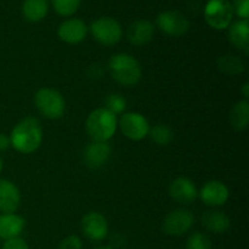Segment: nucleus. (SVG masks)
Segmentation results:
<instances>
[{
	"label": "nucleus",
	"instance_id": "1",
	"mask_svg": "<svg viewBox=\"0 0 249 249\" xmlns=\"http://www.w3.org/2000/svg\"><path fill=\"white\" fill-rule=\"evenodd\" d=\"M10 145L19 153H33L40 147L43 129L40 122L34 117H26L19 121L10 134Z\"/></svg>",
	"mask_w": 249,
	"mask_h": 249
},
{
	"label": "nucleus",
	"instance_id": "2",
	"mask_svg": "<svg viewBox=\"0 0 249 249\" xmlns=\"http://www.w3.org/2000/svg\"><path fill=\"white\" fill-rule=\"evenodd\" d=\"M107 67L111 77L123 87H135L142 74L139 61L129 53L113 55L109 58Z\"/></svg>",
	"mask_w": 249,
	"mask_h": 249
},
{
	"label": "nucleus",
	"instance_id": "3",
	"mask_svg": "<svg viewBox=\"0 0 249 249\" xmlns=\"http://www.w3.org/2000/svg\"><path fill=\"white\" fill-rule=\"evenodd\" d=\"M118 128V119L116 114L105 107L96 108L88 116L85 122V130L92 141L107 142Z\"/></svg>",
	"mask_w": 249,
	"mask_h": 249
},
{
	"label": "nucleus",
	"instance_id": "4",
	"mask_svg": "<svg viewBox=\"0 0 249 249\" xmlns=\"http://www.w3.org/2000/svg\"><path fill=\"white\" fill-rule=\"evenodd\" d=\"M34 104L41 116L48 119H58L65 114L66 102L55 89L41 88L34 95Z\"/></svg>",
	"mask_w": 249,
	"mask_h": 249
},
{
	"label": "nucleus",
	"instance_id": "5",
	"mask_svg": "<svg viewBox=\"0 0 249 249\" xmlns=\"http://www.w3.org/2000/svg\"><path fill=\"white\" fill-rule=\"evenodd\" d=\"M233 9L229 0H208L204 7V19L212 28L228 29L232 22Z\"/></svg>",
	"mask_w": 249,
	"mask_h": 249
},
{
	"label": "nucleus",
	"instance_id": "6",
	"mask_svg": "<svg viewBox=\"0 0 249 249\" xmlns=\"http://www.w3.org/2000/svg\"><path fill=\"white\" fill-rule=\"evenodd\" d=\"M90 32L99 44L104 46L116 45L123 36L122 26L112 17H100L90 26Z\"/></svg>",
	"mask_w": 249,
	"mask_h": 249
},
{
	"label": "nucleus",
	"instance_id": "7",
	"mask_svg": "<svg viewBox=\"0 0 249 249\" xmlns=\"http://www.w3.org/2000/svg\"><path fill=\"white\" fill-rule=\"evenodd\" d=\"M118 126L122 134L133 141H140L145 139L151 128L145 116L138 112L124 113L118 121Z\"/></svg>",
	"mask_w": 249,
	"mask_h": 249
},
{
	"label": "nucleus",
	"instance_id": "8",
	"mask_svg": "<svg viewBox=\"0 0 249 249\" xmlns=\"http://www.w3.org/2000/svg\"><path fill=\"white\" fill-rule=\"evenodd\" d=\"M157 27L164 34L169 36H181L187 33L190 28V21L185 15L177 10H168L160 12L156 19Z\"/></svg>",
	"mask_w": 249,
	"mask_h": 249
},
{
	"label": "nucleus",
	"instance_id": "9",
	"mask_svg": "<svg viewBox=\"0 0 249 249\" xmlns=\"http://www.w3.org/2000/svg\"><path fill=\"white\" fill-rule=\"evenodd\" d=\"M195 224V216L191 211L185 208L175 209L165 216L163 230L167 235L182 236L191 230Z\"/></svg>",
	"mask_w": 249,
	"mask_h": 249
},
{
	"label": "nucleus",
	"instance_id": "10",
	"mask_svg": "<svg viewBox=\"0 0 249 249\" xmlns=\"http://www.w3.org/2000/svg\"><path fill=\"white\" fill-rule=\"evenodd\" d=\"M82 231L85 237L94 242L105 240L108 233L107 219L99 212H90L82 219Z\"/></svg>",
	"mask_w": 249,
	"mask_h": 249
},
{
	"label": "nucleus",
	"instance_id": "11",
	"mask_svg": "<svg viewBox=\"0 0 249 249\" xmlns=\"http://www.w3.org/2000/svg\"><path fill=\"white\" fill-rule=\"evenodd\" d=\"M198 195L206 206L220 207L228 202L230 192L224 182L219 180H211L202 186Z\"/></svg>",
	"mask_w": 249,
	"mask_h": 249
},
{
	"label": "nucleus",
	"instance_id": "12",
	"mask_svg": "<svg viewBox=\"0 0 249 249\" xmlns=\"http://www.w3.org/2000/svg\"><path fill=\"white\" fill-rule=\"evenodd\" d=\"M111 157V146L108 142L91 141L88 143L83 152V160L90 169H100L108 162Z\"/></svg>",
	"mask_w": 249,
	"mask_h": 249
},
{
	"label": "nucleus",
	"instance_id": "13",
	"mask_svg": "<svg viewBox=\"0 0 249 249\" xmlns=\"http://www.w3.org/2000/svg\"><path fill=\"white\" fill-rule=\"evenodd\" d=\"M169 195L175 202L180 204H191L196 201L198 191L192 180L189 178H178L170 184Z\"/></svg>",
	"mask_w": 249,
	"mask_h": 249
},
{
	"label": "nucleus",
	"instance_id": "14",
	"mask_svg": "<svg viewBox=\"0 0 249 249\" xmlns=\"http://www.w3.org/2000/svg\"><path fill=\"white\" fill-rule=\"evenodd\" d=\"M88 27L79 18H70L63 21L57 28V36L67 44H79L87 38Z\"/></svg>",
	"mask_w": 249,
	"mask_h": 249
},
{
	"label": "nucleus",
	"instance_id": "15",
	"mask_svg": "<svg viewBox=\"0 0 249 249\" xmlns=\"http://www.w3.org/2000/svg\"><path fill=\"white\" fill-rule=\"evenodd\" d=\"M21 203V194L14 182L0 180V212L2 214L15 213Z\"/></svg>",
	"mask_w": 249,
	"mask_h": 249
},
{
	"label": "nucleus",
	"instance_id": "16",
	"mask_svg": "<svg viewBox=\"0 0 249 249\" xmlns=\"http://www.w3.org/2000/svg\"><path fill=\"white\" fill-rule=\"evenodd\" d=\"M155 36V26L148 19H138L129 26L126 31L129 43L135 46H142L150 43Z\"/></svg>",
	"mask_w": 249,
	"mask_h": 249
},
{
	"label": "nucleus",
	"instance_id": "17",
	"mask_svg": "<svg viewBox=\"0 0 249 249\" xmlns=\"http://www.w3.org/2000/svg\"><path fill=\"white\" fill-rule=\"evenodd\" d=\"M24 226L26 220L22 216L14 213L0 214V238L2 240L19 237Z\"/></svg>",
	"mask_w": 249,
	"mask_h": 249
},
{
	"label": "nucleus",
	"instance_id": "18",
	"mask_svg": "<svg viewBox=\"0 0 249 249\" xmlns=\"http://www.w3.org/2000/svg\"><path fill=\"white\" fill-rule=\"evenodd\" d=\"M229 40L240 50L248 53L249 49V24L248 19H240L231 23L228 28Z\"/></svg>",
	"mask_w": 249,
	"mask_h": 249
},
{
	"label": "nucleus",
	"instance_id": "19",
	"mask_svg": "<svg viewBox=\"0 0 249 249\" xmlns=\"http://www.w3.org/2000/svg\"><path fill=\"white\" fill-rule=\"evenodd\" d=\"M202 224L213 233H224L230 228V219L224 212L208 211L202 215Z\"/></svg>",
	"mask_w": 249,
	"mask_h": 249
},
{
	"label": "nucleus",
	"instance_id": "20",
	"mask_svg": "<svg viewBox=\"0 0 249 249\" xmlns=\"http://www.w3.org/2000/svg\"><path fill=\"white\" fill-rule=\"evenodd\" d=\"M48 0H24L22 4V14L29 22H39L48 15Z\"/></svg>",
	"mask_w": 249,
	"mask_h": 249
},
{
	"label": "nucleus",
	"instance_id": "21",
	"mask_svg": "<svg viewBox=\"0 0 249 249\" xmlns=\"http://www.w3.org/2000/svg\"><path fill=\"white\" fill-rule=\"evenodd\" d=\"M230 123L235 130L242 131L248 126L249 123V104L247 100L238 101L230 112Z\"/></svg>",
	"mask_w": 249,
	"mask_h": 249
},
{
	"label": "nucleus",
	"instance_id": "22",
	"mask_svg": "<svg viewBox=\"0 0 249 249\" xmlns=\"http://www.w3.org/2000/svg\"><path fill=\"white\" fill-rule=\"evenodd\" d=\"M218 68L228 75L240 74L245 71L246 65L242 58L236 55H224L218 58Z\"/></svg>",
	"mask_w": 249,
	"mask_h": 249
},
{
	"label": "nucleus",
	"instance_id": "23",
	"mask_svg": "<svg viewBox=\"0 0 249 249\" xmlns=\"http://www.w3.org/2000/svg\"><path fill=\"white\" fill-rule=\"evenodd\" d=\"M151 140L158 146H167L173 141L174 134L173 130L165 124H156L148 131Z\"/></svg>",
	"mask_w": 249,
	"mask_h": 249
},
{
	"label": "nucleus",
	"instance_id": "24",
	"mask_svg": "<svg viewBox=\"0 0 249 249\" xmlns=\"http://www.w3.org/2000/svg\"><path fill=\"white\" fill-rule=\"evenodd\" d=\"M80 1L82 0H51V4L60 16L68 17L77 12L80 6Z\"/></svg>",
	"mask_w": 249,
	"mask_h": 249
},
{
	"label": "nucleus",
	"instance_id": "25",
	"mask_svg": "<svg viewBox=\"0 0 249 249\" xmlns=\"http://www.w3.org/2000/svg\"><path fill=\"white\" fill-rule=\"evenodd\" d=\"M105 105H106L105 108L117 116V114L123 113L126 107V101L121 94H109L105 99Z\"/></svg>",
	"mask_w": 249,
	"mask_h": 249
},
{
	"label": "nucleus",
	"instance_id": "26",
	"mask_svg": "<svg viewBox=\"0 0 249 249\" xmlns=\"http://www.w3.org/2000/svg\"><path fill=\"white\" fill-rule=\"evenodd\" d=\"M186 249H212L211 238L202 232H195L187 238Z\"/></svg>",
	"mask_w": 249,
	"mask_h": 249
},
{
	"label": "nucleus",
	"instance_id": "27",
	"mask_svg": "<svg viewBox=\"0 0 249 249\" xmlns=\"http://www.w3.org/2000/svg\"><path fill=\"white\" fill-rule=\"evenodd\" d=\"M232 9L233 14L237 15L240 18L248 19L249 17V0H233Z\"/></svg>",
	"mask_w": 249,
	"mask_h": 249
},
{
	"label": "nucleus",
	"instance_id": "28",
	"mask_svg": "<svg viewBox=\"0 0 249 249\" xmlns=\"http://www.w3.org/2000/svg\"><path fill=\"white\" fill-rule=\"evenodd\" d=\"M58 249H83V242L78 236L71 235L61 241Z\"/></svg>",
	"mask_w": 249,
	"mask_h": 249
},
{
	"label": "nucleus",
	"instance_id": "29",
	"mask_svg": "<svg viewBox=\"0 0 249 249\" xmlns=\"http://www.w3.org/2000/svg\"><path fill=\"white\" fill-rule=\"evenodd\" d=\"M2 249H29V247L23 238L15 237L5 241Z\"/></svg>",
	"mask_w": 249,
	"mask_h": 249
},
{
	"label": "nucleus",
	"instance_id": "30",
	"mask_svg": "<svg viewBox=\"0 0 249 249\" xmlns=\"http://www.w3.org/2000/svg\"><path fill=\"white\" fill-rule=\"evenodd\" d=\"M10 146V139L5 134H0V152L7 150Z\"/></svg>",
	"mask_w": 249,
	"mask_h": 249
},
{
	"label": "nucleus",
	"instance_id": "31",
	"mask_svg": "<svg viewBox=\"0 0 249 249\" xmlns=\"http://www.w3.org/2000/svg\"><path fill=\"white\" fill-rule=\"evenodd\" d=\"M248 89H249V84H248V83H246V84L243 85V88H242L243 96H245V99H246V100H247V99H248V96H249V91H248Z\"/></svg>",
	"mask_w": 249,
	"mask_h": 249
},
{
	"label": "nucleus",
	"instance_id": "32",
	"mask_svg": "<svg viewBox=\"0 0 249 249\" xmlns=\"http://www.w3.org/2000/svg\"><path fill=\"white\" fill-rule=\"evenodd\" d=\"M96 249H112V248L108 247V246H105V247H99V248H96Z\"/></svg>",
	"mask_w": 249,
	"mask_h": 249
},
{
	"label": "nucleus",
	"instance_id": "33",
	"mask_svg": "<svg viewBox=\"0 0 249 249\" xmlns=\"http://www.w3.org/2000/svg\"><path fill=\"white\" fill-rule=\"evenodd\" d=\"M1 169H2V160L1 158H0V173H1Z\"/></svg>",
	"mask_w": 249,
	"mask_h": 249
}]
</instances>
